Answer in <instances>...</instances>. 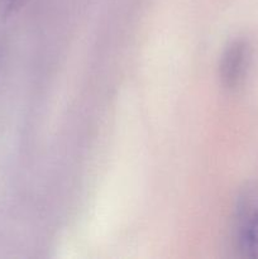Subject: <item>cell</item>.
I'll list each match as a JSON object with an SVG mask.
<instances>
[{"label":"cell","instance_id":"cell-1","mask_svg":"<svg viewBox=\"0 0 258 259\" xmlns=\"http://www.w3.org/2000/svg\"><path fill=\"white\" fill-rule=\"evenodd\" d=\"M233 238L239 257L258 258V182L242 187L235 200Z\"/></svg>","mask_w":258,"mask_h":259},{"label":"cell","instance_id":"cell-2","mask_svg":"<svg viewBox=\"0 0 258 259\" xmlns=\"http://www.w3.org/2000/svg\"><path fill=\"white\" fill-rule=\"evenodd\" d=\"M252 50L244 39H235L227 46L219 63V77L228 90L238 89L247 77Z\"/></svg>","mask_w":258,"mask_h":259},{"label":"cell","instance_id":"cell-3","mask_svg":"<svg viewBox=\"0 0 258 259\" xmlns=\"http://www.w3.org/2000/svg\"><path fill=\"white\" fill-rule=\"evenodd\" d=\"M27 0H0V18L3 20H7L17 14Z\"/></svg>","mask_w":258,"mask_h":259}]
</instances>
